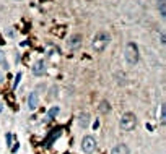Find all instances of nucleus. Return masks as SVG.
Wrapping results in <instances>:
<instances>
[{"label": "nucleus", "instance_id": "9b49d317", "mask_svg": "<svg viewBox=\"0 0 166 154\" xmlns=\"http://www.w3.org/2000/svg\"><path fill=\"white\" fill-rule=\"evenodd\" d=\"M57 114H59V107H57V105H54V107L49 110V119H54Z\"/></svg>", "mask_w": 166, "mask_h": 154}, {"label": "nucleus", "instance_id": "9d476101", "mask_svg": "<svg viewBox=\"0 0 166 154\" xmlns=\"http://www.w3.org/2000/svg\"><path fill=\"white\" fill-rule=\"evenodd\" d=\"M80 39H81L80 36L75 34V36H73V37L70 39V47H77V45H78V42H80Z\"/></svg>", "mask_w": 166, "mask_h": 154}, {"label": "nucleus", "instance_id": "4468645a", "mask_svg": "<svg viewBox=\"0 0 166 154\" xmlns=\"http://www.w3.org/2000/svg\"><path fill=\"white\" fill-rule=\"evenodd\" d=\"M20 80H21V73H18V75H16V78H15V83H13V88H16V86H18Z\"/></svg>", "mask_w": 166, "mask_h": 154}, {"label": "nucleus", "instance_id": "423d86ee", "mask_svg": "<svg viewBox=\"0 0 166 154\" xmlns=\"http://www.w3.org/2000/svg\"><path fill=\"white\" fill-rule=\"evenodd\" d=\"M38 105H39V94L34 91V93H31L30 97H28V107H30L31 110H34Z\"/></svg>", "mask_w": 166, "mask_h": 154}, {"label": "nucleus", "instance_id": "dca6fc26", "mask_svg": "<svg viewBox=\"0 0 166 154\" xmlns=\"http://www.w3.org/2000/svg\"><path fill=\"white\" fill-rule=\"evenodd\" d=\"M0 83H2V73H0Z\"/></svg>", "mask_w": 166, "mask_h": 154}, {"label": "nucleus", "instance_id": "f8f14e48", "mask_svg": "<svg viewBox=\"0 0 166 154\" xmlns=\"http://www.w3.org/2000/svg\"><path fill=\"white\" fill-rule=\"evenodd\" d=\"M109 104H108V102H106V101H103V102H101V107H99V110L101 112H109Z\"/></svg>", "mask_w": 166, "mask_h": 154}, {"label": "nucleus", "instance_id": "6e6552de", "mask_svg": "<svg viewBox=\"0 0 166 154\" xmlns=\"http://www.w3.org/2000/svg\"><path fill=\"white\" fill-rule=\"evenodd\" d=\"M90 123V115L88 114H80L78 115V125H80L81 128H86Z\"/></svg>", "mask_w": 166, "mask_h": 154}, {"label": "nucleus", "instance_id": "20e7f679", "mask_svg": "<svg viewBox=\"0 0 166 154\" xmlns=\"http://www.w3.org/2000/svg\"><path fill=\"white\" fill-rule=\"evenodd\" d=\"M81 149H83V153L86 154H91L96 151V139L93 136H85V138L81 139Z\"/></svg>", "mask_w": 166, "mask_h": 154}, {"label": "nucleus", "instance_id": "39448f33", "mask_svg": "<svg viewBox=\"0 0 166 154\" xmlns=\"http://www.w3.org/2000/svg\"><path fill=\"white\" fill-rule=\"evenodd\" d=\"M46 62L44 60H38L34 65H33V73L36 75V76H42V75L46 73Z\"/></svg>", "mask_w": 166, "mask_h": 154}, {"label": "nucleus", "instance_id": "f257e3e1", "mask_svg": "<svg viewBox=\"0 0 166 154\" xmlns=\"http://www.w3.org/2000/svg\"><path fill=\"white\" fill-rule=\"evenodd\" d=\"M109 34L108 33H104V31H101V33H98V34L93 37V42H91V49L95 50V52H103V50L108 47V44H109Z\"/></svg>", "mask_w": 166, "mask_h": 154}, {"label": "nucleus", "instance_id": "ddd939ff", "mask_svg": "<svg viewBox=\"0 0 166 154\" xmlns=\"http://www.w3.org/2000/svg\"><path fill=\"white\" fill-rule=\"evenodd\" d=\"M166 107H165V104H161V123H165V119H166Z\"/></svg>", "mask_w": 166, "mask_h": 154}, {"label": "nucleus", "instance_id": "f03ea898", "mask_svg": "<svg viewBox=\"0 0 166 154\" xmlns=\"http://www.w3.org/2000/svg\"><path fill=\"white\" fill-rule=\"evenodd\" d=\"M124 55H126V62L129 65H135L138 62V45L135 42H129L126 45V50H124Z\"/></svg>", "mask_w": 166, "mask_h": 154}, {"label": "nucleus", "instance_id": "1a4fd4ad", "mask_svg": "<svg viewBox=\"0 0 166 154\" xmlns=\"http://www.w3.org/2000/svg\"><path fill=\"white\" fill-rule=\"evenodd\" d=\"M158 8H160L161 18L165 20V18H166V5H165V0H160V3H158Z\"/></svg>", "mask_w": 166, "mask_h": 154}, {"label": "nucleus", "instance_id": "7ed1b4c3", "mask_svg": "<svg viewBox=\"0 0 166 154\" xmlns=\"http://www.w3.org/2000/svg\"><path fill=\"white\" fill-rule=\"evenodd\" d=\"M121 128L124 130V131H130V130L135 128V125H137V117L135 114H132V112H126V114L122 115V119H121Z\"/></svg>", "mask_w": 166, "mask_h": 154}, {"label": "nucleus", "instance_id": "0eeeda50", "mask_svg": "<svg viewBox=\"0 0 166 154\" xmlns=\"http://www.w3.org/2000/svg\"><path fill=\"white\" fill-rule=\"evenodd\" d=\"M111 154H129V148H127V144H116L114 148H112V151H111Z\"/></svg>", "mask_w": 166, "mask_h": 154}, {"label": "nucleus", "instance_id": "2eb2a0df", "mask_svg": "<svg viewBox=\"0 0 166 154\" xmlns=\"http://www.w3.org/2000/svg\"><path fill=\"white\" fill-rule=\"evenodd\" d=\"M2 59H3V54H2V50H0V62H2Z\"/></svg>", "mask_w": 166, "mask_h": 154}]
</instances>
